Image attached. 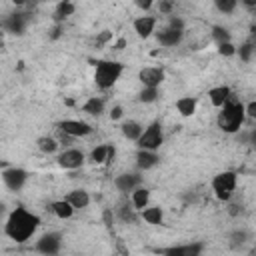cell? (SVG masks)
<instances>
[{
	"label": "cell",
	"instance_id": "obj_3",
	"mask_svg": "<svg viewBox=\"0 0 256 256\" xmlns=\"http://www.w3.org/2000/svg\"><path fill=\"white\" fill-rule=\"evenodd\" d=\"M122 72H124V66L120 62H116V60H98L94 64V82L100 90H108L118 82Z\"/></svg>",
	"mask_w": 256,
	"mask_h": 256
},
{
	"label": "cell",
	"instance_id": "obj_22",
	"mask_svg": "<svg viewBox=\"0 0 256 256\" xmlns=\"http://www.w3.org/2000/svg\"><path fill=\"white\" fill-rule=\"evenodd\" d=\"M130 202L134 204V208H136V210H140V212H142L144 208H148V202H150V190H148V188H144V186L136 188V190L132 192Z\"/></svg>",
	"mask_w": 256,
	"mask_h": 256
},
{
	"label": "cell",
	"instance_id": "obj_27",
	"mask_svg": "<svg viewBox=\"0 0 256 256\" xmlns=\"http://www.w3.org/2000/svg\"><path fill=\"white\" fill-rule=\"evenodd\" d=\"M36 146H38V150L44 152V154H54V152L58 150V146H60V140H56L54 136H40V138L36 140Z\"/></svg>",
	"mask_w": 256,
	"mask_h": 256
},
{
	"label": "cell",
	"instance_id": "obj_30",
	"mask_svg": "<svg viewBox=\"0 0 256 256\" xmlns=\"http://www.w3.org/2000/svg\"><path fill=\"white\" fill-rule=\"evenodd\" d=\"M212 38H214L216 46L218 44H224V42H232V34L224 26H212Z\"/></svg>",
	"mask_w": 256,
	"mask_h": 256
},
{
	"label": "cell",
	"instance_id": "obj_43",
	"mask_svg": "<svg viewBox=\"0 0 256 256\" xmlns=\"http://www.w3.org/2000/svg\"><path fill=\"white\" fill-rule=\"evenodd\" d=\"M248 42H252V44L256 46V24L250 26V40H248Z\"/></svg>",
	"mask_w": 256,
	"mask_h": 256
},
{
	"label": "cell",
	"instance_id": "obj_26",
	"mask_svg": "<svg viewBox=\"0 0 256 256\" xmlns=\"http://www.w3.org/2000/svg\"><path fill=\"white\" fill-rule=\"evenodd\" d=\"M82 112L90 114V116H100L104 112V100L100 96H92L82 104Z\"/></svg>",
	"mask_w": 256,
	"mask_h": 256
},
{
	"label": "cell",
	"instance_id": "obj_10",
	"mask_svg": "<svg viewBox=\"0 0 256 256\" xmlns=\"http://www.w3.org/2000/svg\"><path fill=\"white\" fill-rule=\"evenodd\" d=\"M84 160H86V156L78 148H66L64 152L58 154V166L64 170H76L84 164Z\"/></svg>",
	"mask_w": 256,
	"mask_h": 256
},
{
	"label": "cell",
	"instance_id": "obj_21",
	"mask_svg": "<svg viewBox=\"0 0 256 256\" xmlns=\"http://www.w3.org/2000/svg\"><path fill=\"white\" fill-rule=\"evenodd\" d=\"M196 106H198V100H196L194 96H182V98L176 100V110H178V114L184 116V118L192 116V114L196 112Z\"/></svg>",
	"mask_w": 256,
	"mask_h": 256
},
{
	"label": "cell",
	"instance_id": "obj_16",
	"mask_svg": "<svg viewBox=\"0 0 256 256\" xmlns=\"http://www.w3.org/2000/svg\"><path fill=\"white\" fill-rule=\"evenodd\" d=\"M230 94H232V90L228 86H214L208 90V98H210L212 106H216V108L226 106L230 102Z\"/></svg>",
	"mask_w": 256,
	"mask_h": 256
},
{
	"label": "cell",
	"instance_id": "obj_44",
	"mask_svg": "<svg viewBox=\"0 0 256 256\" xmlns=\"http://www.w3.org/2000/svg\"><path fill=\"white\" fill-rule=\"evenodd\" d=\"M124 46H126V40H124V38H120L116 44H112V48H114V50H122Z\"/></svg>",
	"mask_w": 256,
	"mask_h": 256
},
{
	"label": "cell",
	"instance_id": "obj_18",
	"mask_svg": "<svg viewBox=\"0 0 256 256\" xmlns=\"http://www.w3.org/2000/svg\"><path fill=\"white\" fill-rule=\"evenodd\" d=\"M160 162L158 152H150V150H138L136 152V166L140 170H150Z\"/></svg>",
	"mask_w": 256,
	"mask_h": 256
},
{
	"label": "cell",
	"instance_id": "obj_35",
	"mask_svg": "<svg viewBox=\"0 0 256 256\" xmlns=\"http://www.w3.org/2000/svg\"><path fill=\"white\" fill-rule=\"evenodd\" d=\"M166 28H172V30H178V32H184V20L180 16H168V26Z\"/></svg>",
	"mask_w": 256,
	"mask_h": 256
},
{
	"label": "cell",
	"instance_id": "obj_8",
	"mask_svg": "<svg viewBox=\"0 0 256 256\" xmlns=\"http://www.w3.org/2000/svg\"><path fill=\"white\" fill-rule=\"evenodd\" d=\"M164 78H166V72H164L162 66H146L138 72V80L146 88H160Z\"/></svg>",
	"mask_w": 256,
	"mask_h": 256
},
{
	"label": "cell",
	"instance_id": "obj_39",
	"mask_svg": "<svg viewBox=\"0 0 256 256\" xmlns=\"http://www.w3.org/2000/svg\"><path fill=\"white\" fill-rule=\"evenodd\" d=\"M244 110H246V116H248V118H252V120H256V100H252V102H248V104L244 106Z\"/></svg>",
	"mask_w": 256,
	"mask_h": 256
},
{
	"label": "cell",
	"instance_id": "obj_1",
	"mask_svg": "<svg viewBox=\"0 0 256 256\" xmlns=\"http://www.w3.org/2000/svg\"><path fill=\"white\" fill-rule=\"evenodd\" d=\"M38 226H40V216L38 214H32L24 206H16L6 218L4 234L10 240H14L16 244H22V242L32 238V234L38 230Z\"/></svg>",
	"mask_w": 256,
	"mask_h": 256
},
{
	"label": "cell",
	"instance_id": "obj_7",
	"mask_svg": "<svg viewBox=\"0 0 256 256\" xmlns=\"http://www.w3.org/2000/svg\"><path fill=\"white\" fill-rule=\"evenodd\" d=\"M62 248V234L60 232H46L36 240V250L44 256H56Z\"/></svg>",
	"mask_w": 256,
	"mask_h": 256
},
{
	"label": "cell",
	"instance_id": "obj_29",
	"mask_svg": "<svg viewBox=\"0 0 256 256\" xmlns=\"http://www.w3.org/2000/svg\"><path fill=\"white\" fill-rule=\"evenodd\" d=\"M160 98V90L158 88H142L140 92H138V102H142V104H152V102H156Z\"/></svg>",
	"mask_w": 256,
	"mask_h": 256
},
{
	"label": "cell",
	"instance_id": "obj_14",
	"mask_svg": "<svg viewBox=\"0 0 256 256\" xmlns=\"http://www.w3.org/2000/svg\"><path fill=\"white\" fill-rule=\"evenodd\" d=\"M140 182H142V178H140L138 174H128V172L118 174V176L114 178V186H116L122 194L134 192L136 188H140Z\"/></svg>",
	"mask_w": 256,
	"mask_h": 256
},
{
	"label": "cell",
	"instance_id": "obj_17",
	"mask_svg": "<svg viewBox=\"0 0 256 256\" xmlns=\"http://www.w3.org/2000/svg\"><path fill=\"white\" fill-rule=\"evenodd\" d=\"M158 44L160 46H166V48H172V46H178L184 38V32H178V30H172V28H164L162 32H158Z\"/></svg>",
	"mask_w": 256,
	"mask_h": 256
},
{
	"label": "cell",
	"instance_id": "obj_24",
	"mask_svg": "<svg viewBox=\"0 0 256 256\" xmlns=\"http://www.w3.org/2000/svg\"><path fill=\"white\" fill-rule=\"evenodd\" d=\"M74 10H76V4H74V2H70V0L58 2V4H56V10H54V20H56V24H60L62 20H66L68 16H72Z\"/></svg>",
	"mask_w": 256,
	"mask_h": 256
},
{
	"label": "cell",
	"instance_id": "obj_2",
	"mask_svg": "<svg viewBox=\"0 0 256 256\" xmlns=\"http://www.w3.org/2000/svg\"><path fill=\"white\" fill-rule=\"evenodd\" d=\"M244 118H246L244 104H240V102H228L226 106L220 108L218 118H216V124H218V128L222 132L236 134L240 130V126L244 124Z\"/></svg>",
	"mask_w": 256,
	"mask_h": 256
},
{
	"label": "cell",
	"instance_id": "obj_40",
	"mask_svg": "<svg viewBox=\"0 0 256 256\" xmlns=\"http://www.w3.org/2000/svg\"><path fill=\"white\" fill-rule=\"evenodd\" d=\"M122 116H124L122 106H112V110H110V118H112V120H120Z\"/></svg>",
	"mask_w": 256,
	"mask_h": 256
},
{
	"label": "cell",
	"instance_id": "obj_45",
	"mask_svg": "<svg viewBox=\"0 0 256 256\" xmlns=\"http://www.w3.org/2000/svg\"><path fill=\"white\" fill-rule=\"evenodd\" d=\"M242 4L248 6V8H254L256 6V0H242Z\"/></svg>",
	"mask_w": 256,
	"mask_h": 256
},
{
	"label": "cell",
	"instance_id": "obj_23",
	"mask_svg": "<svg viewBox=\"0 0 256 256\" xmlns=\"http://www.w3.org/2000/svg\"><path fill=\"white\" fill-rule=\"evenodd\" d=\"M74 210H76V208H74L68 200H56V202H52V212H54V216L60 218V220H68V218H72Z\"/></svg>",
	"mask_w": 256,
	"mask_h": 256
},
{
	"label": "cell",
	"instance_id": "obj_25",
	"mask_svg": "<svg viewBox=\"0 0 256 256\" xmlns=\"http://www.w3.org/2000/svg\"><path fill=\"white\" fill-rule=\"evenodd\" d=\"M140 214H142V220L148 222V224H152V226H158V224H162V220H164V212H162L160 206H148V208H144Z\"/></svg>",
	"mask_w": 256,
	"mask_h": 256
},
{
	"label": "cell",
	"instance_id": "obj_4",
	"mask_svg": "<svg viewBox=\"0 0 256 256\" xmlns=\"http://www.w3.org/2000/svg\"><path fill=\"white\" fill-rule=\"evenodd\" d=\"M236 182H238V174L234 170H224L218 172L212 178V192L220 202H228L236 190Z\"/></svg>",
	"mask_w": 256,
	"mask_h": 256
},
{
	"label": "cell",
	"instance_id": "obj_36",
	"mask_svg": "<svg viewBox=\"0 0 256 256\" xmlns=\"http://www.w3.org/2000/svg\"><path fill=\"white\" fill-rule=\"evenodd\" d=\"M108 42H112V32H110V30H102V32L96 36V46H106Z\"/></svg>",
	"mask_w": 256,
	"mask_h": 256
},
{
	"label": "cell",
	"instance_id": "obj_19",
	"mask_svg": "<svg viewBox=\"0 0 256 256\" xmlns=\"http://www.w3.org/2000/svg\"><path fill=\"white\" fill-rule=\"evenodd\" d=\"M120 130H122V136H124L126 140L138 142L140 136H142V132H144V126H142L140 122H136V120H126V122H122Z\"/></svg>",
	"mask_w": 256,
	"mask_h": 256
},
{
	"label": "cell",
	"instance_id": "obj_37",
	"mask_svg": "<svg viewBox=\"0 0 256 256\" xmlns=\"http://www.w3.org/2000/svg\"><path fill=\"white\" fill-rule=\"evenodd\" d=\"M102 220H104V226H106L108 230L114 228V212H112L110 208H106V210L102 212Z\"/></svg>",
	"mask_w": 256,
	"mask_h": 256
},
{
	"label": "cell",
	"instance_id": "obj_15",
	"mask_svg": "<svg viewBox=\"0 0 256 256\" xmlns=\"http://www.w3.org/2000/svg\"><path fill=\"white\" fill-rule=\"evenodd\" d=\"M132 28L140 38H148V36H152L154 28H156V18L154 16H138L132 22Z\"/></svg>",
	"mask_w": 256,
	"mask_h": 256
},
{
	"label": "cell",
	"instance_id": "obj_42",
	"mask_svg": "<svg viewBox=\"0 0 256 256\" xmlns=\"http://www.w3.org/2000/svg\"><path fill=\"white\" fill-rule=\"evenodd\" d=\"M60 34H62V24H56V26H54V30H52V34H50V38H52V40H56Z\"/></svg>",
	"mask_w": 256,
	"mask_h": 256
},
{
	"label": "cell",
	"instance_id": "obj_13",
	"mask_svg": "<svg viewBox=\"0 0 256 256\" xmlns=\"http://www.w3.org/2000/svg\"><path fill=\"white\" fill-rule=\"evenodd\" d=\"M114 156H116L114 144H98L90 152V162L92 164H110L114 160Z\"/></svg>",
	"mask_w": 256,
	"mask_h": 256
},
{
	"label": "cell",
	"instance_id": "obj_9",
	"mask_svg": "<svg viewBox=\"0 0 256 256\" xmlns=\"http://www.w3.org/2000/svg\"><path fill=\"white\" fill-rule=\"evenodd\" d=\"M58 130L62 134L70 136V138H80V136H88L92 132V126L88 122H84V120H72V118H68V120L58 122Z\"/></svg>",
	"mask_w": 256,
	"mask_h": 256
},
{
	"label": "cell",
	"instance_id": "obj_32",
	"mask_svg": "<svg viewBox=\"0 0 256 256\" xmlns=\"http://www.w3.org/2000/svg\"><path fill=\"white\" fill-rule=\"evenodd\" d=\"M216 50H218V54H220V56H224V58H232V56H236V52H238V48H236L232 42L218 44V46H216Z\"/></svg>",
	"mask_w": 256,
	"mask_h": 256
},
{
	"label": "cell",
	"instance_id": "obj_6",
	"mask_svg": "<svg viewBox=\"0 0 256 256\" xmlns=\"http://www.w3.org/2000/svg\"><path fill=\"white\" fill-rule=\"evenodd\" d=\"M2 180H4V184H6L8 190L18 192V190H22V186L26 184L28 172H26L24 168H18V166H4V168H2Z\"/></svg>",
	"mask_w": 256,
	"mask_h": 256
},
{
	"label": "cell",
	"instance_id": "obj_28",
	"mask_svg": "<svg viewBox=\"0 0 256 256\" xmlns=\"http://www.w3.org/2000/svg\"><path fill=\"white\" fill-rule=\"evenodd\" d=\"M134 204L132 202H128V200H122L120 204H118V208H116V214H118V218L120 220H124V222H134Z\"/></svg>",
	"mask_w": 256,
	"mask_h": 256
},
{
	"label": "cell",
	"instance_id": "obj_12",
	"mask_svg": "<svg viewBox=\"0 0 256 256\" xmlns=\"http://www.w3.org/2000/svg\"><path fill=\"white\" fill-rule=\"evenodd\" d=\"M204 250L202 242H190V244H180V246H170V248H162L160 254L162 256H200Z\"/></svg>",
	"mask_w": 256,
	"mask_h": 256
},
{
	"label": "cell",
	"instance_id": "obj_33",
	"mask_svg": "<svg viewBox=\"0 0 256 256\" xmlns=\"http://www.w3.org/2000/svg\"><path fill=\"white\" fill-rule=\"evenodd\" d=\"M254 48H256V46H254L252 42H244V44H242V46L238 48V52H236V54L240 56V60L248 62V60L252 58V54H254Z\"/></svg>",
	"mask_w": 256,
	"mask_h": 256
},
{
	"label": "cell",
	"instance_id": "obj_20",
	"mask_svg": "<svg viewBox=\"0 0 256 256\" xmlns=\"http://www.w3.org/2000/svg\"><path fill=\"white\" fill-rule=\"evenodd\" d=\"M66 200H68L76 210H80V208H86V206L90 204V194H88L84 188H74L72 192H68Z\"/></svg>",
	"mask_w": 256,
	"mask_h": 256
},
{
	"label": "cell",
	"instance_id": "obj_5",
	"mask_svg": "<svg viewBox=\"0 0 256 256\" xmlns=\"http://www.w3.org/2000/svg\"><path fill=\"white\" fill-rule=\"evenodd\" d=\"M162 142H164V132H162V126H160V122H150L146 128H144V132H142V136H140V140L136 142L138 144V150H150V152H158V148L162 146Z\"/></svg>",
	"mask_w": 256,
	"mask_h": 256
},
{
	"label": "cell",
	"instance_id": "obj_38",
	"mask_svg": "<svg viewBox=\"0 0 256 256\" xmlns=\"http://www.w3.org/2000/svg\"><path fill=\"white\" fill-rule=\"evenodd\" d=\"M158 10H160L162 14H172L174 4H172V2H168V0H160V2H158Z\"/></svg>",
	"mask_w": 256,
	"mask_h": 256
},
{
	"label": "cell",
	"instance_id": "obj_41",
	"mask_svg": "<svg viewBox=\"0 0 256 256\" xmlns=\"http://www.w3.org/2000/svg\"><path fill=\"white\" fill-rule=\"evenodd\" d=\"M136 6L140 10H148V8H152V2L150 0H136Z\"/></svg>",
	"mask_w": 256,
	"mask_h": 256
},
{
	"label": "cell",
	"instance_id": "obj_34",
	"mask_svg": "<svg viewBox=\"0 0 256 256\" xmlns=\"http://www.w3.org/2000/svg\"><path fill=\"white\" fill-rule=\"evenodd\" d=\"M248 240V232L246 230H234L232 234H230V244L236 248V246H242L244 242Z\"/></svg>",
	"mask_w": 256,
	"mask_h": 256
},
{
	"label": "cell",
	"instance_id": "obj_11",
	"mask_svg": "<svg viewBox=\"0 0 256 256\" xmlns=\"http://www.w3.org/2000/svg\"><path fill=\"white\" fill-rule=\"evenodd\" d=\"M26 26H28V14H24V12H14L2 20V28L14 36H22Z\"/></svg>",
	"mask_w": 256,
	"mask_h": 256
},
{
	"label": "cell",
	"instance_id": "obj_31",
	"mask_svg": "<svg viewBox=\"0 0 256 256\" xmlns=\"http://www.w3.org/2000/svg\"><path fill=\"white\" fill-rule=\"evenodd\" d=\"M214 6H216V10L222 12V14H232V12L236 10L238 2H236V0H214Z\"/></svg>",
	"mask_w": 256,
	"mask_h": 256
}]
</instances>
